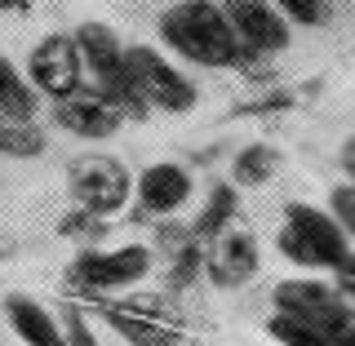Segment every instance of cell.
I'll use <instances>...</instances> for the list:
<instances>
[{"label": "cell", "instance_id": "1", "mask_svg": "<svg viewBox=\"0 0 355 346\" xmlns=\"http://www.w3.org/2000/svg\"><path fill=\"white\" fill-rule=\"evenodd\" d=\"M160 36L178 58L222 71V67H249V53L240 49L222 5L214 0H178L173 9L160 14Z\"/></svg>", "mask_w": 355, "mask_h": 346}, {"label": "cell", "instance_id": "2", "mask_svg": "<svg viewBox=\"0 0 355 346\" xmlns=\"http://www.w3.org/2000/svg\"><path fill=\"white\" fill-rule=\"evenodd\" d=\"M275 244H280V253L288 262L306 266V271H333L351 253V240L338 227V218L329 209L302 205V200L284 205V222L275 231Z\"/></svg>", "mask_w": 355, "mask_h": 346}, {"label": "cell", "instance_id": "3", "mask_svg": "<svg viewBox=\"0 0 355 346\" xmlns=\"http://www.w3.org/2000/svg\"><path fill=\"white\" fill-rule=\"evenodd\" d=\"M125 76H129V89L142 111L182 116V111L196 107V85L164 53H155L151 44H125Z\"/></svg>", "mask_w": 355, "mask_h": 346}, {"label": "cell", "instance_id": "4", "mask_svg": "<svg viewBox=\"0 0 355 346\" xmlns=\"http://www.w3.org/2000/svg\"><path fill=\"white\" fill-rule=\"evenodd\" d=\"M76 49H80V67L89 76H94V89H103L111 103L120 107V116H147V111L138 107V98H133L129 89V76H125V44L120 36L107 27V22H80V27L71 31Z\"/></svg>", "mask_w": 355, "mask_h": 346}, {"label": "cell", "instance_id": "5", "mask_svg": "<svg viewBox=\"0 0 355 346\" xmlns=\"http://www.w3.org/2000/svg\"><path fill=\"white\" fill-rule=\"evenodd\" d=\"M67 187L80 200L85 214H94V218H111L133 200V173L116 155H103V151L76 155V160L67 164Z\"/></svg>", "mask_w": 355, "mask_h": 346}, {"label": "cell", "instance_id": "6", "mask_svg": "<svg viewBox=\"0 0 355 346\" xmlns=\"http://www.w3.org/2000/svg\"><path fill=\"white\" fill-rule=\"evenodd\" d=\"M271 302H275V311H284V315L306 320V325H315L320 333H329L333 342H338V333H347L355 325V306L347 302V297H342L333 284L306 280V275L280 280L275 293H271Z\"/></svg>", "mask_w": 355, "mask_h": 346}, {"label": "cell", "instance_id": "7", "mask_svg": "<svg viewBox=\"0 0 355 346\" xmlns=\"http://www.w3.org/2000/svg\"><path fill=\"white\" fill-rule=\"evenodd\" d=\"M151 271V253L142 244H120V249H85L67 271V284L80 293H111V288L138 284Z\"/></svg>", "mask_w": 355, "mask_h": 346}, {"label": "cell", "instance_id": "8", "mask_svg": "<svg viewBox=\"0 0 355 346\" xmlns=\"http://www.w3.org/2000/svg\"><path fill=\"white\" fill-rule=\"evenodd\" d=\"M222 14L249 58H271L288 49V18L271 0H222Z\"/></svg>", "mask_w": 355, "mask_h": 346}, {"label": "cell", "instance_id": "9", "mask_svg": "<svg viewBox=\"0 0 355 346\" xmlns=\"http://www.w3.org/2000/svg\"><path fill=\"white\" fill-rule=\"evenodd\" d=\"M27 80L36 94L44 98H67L71 89L85 85V67H80V49H76L71 36H62V31H53V36H44L36 49H31L27 58Z\"/></svg>", "mask_w": 355, "mask_h": 346}, {"label": "cell", "instance_id": "10", "mask_svg": "<svg viewBox=\"0 0 355 346\" xmlns=\"http://www.w3.org/2000/svg\"><path fill=\"white\" fill-rule=\"evenodd\" d=\"M53 120H58L67 133H76V138H94V142L111 138V133L125 125L120 107L111 103L103 89H94V85H80V89H71L67 98H58V103H53Z\"/></svg>", "mask_w": 355, "mask_h": 346}, {"label": "cell", "instance_id": "11", "mask_svg": "<svg viewBox=\"0 0 355 346\" xmlns=\"http://www.w3.org/2000/svg\"><path fill=\"white\" fill-rule=\"evenodd\" d=\"M200 266H205V275L218 288L249 284L253 271H258V236L253 231H218L214 249L200 258Z\"/></svg>", "mask_w": 355, "mask_h": 346}, {"label": "cell", "instance_id": "12", "mask_svg": "<svg viewBox=\"0 0 355 346\" xmlns=\"http://www.w3.org/2000/svg\"><path fill=\"white\" fill-rule=\"evenodd\" d=\"M133 200H138V214H173L191 200V173L173 160H160L133 178Z\"/></svg>", "mask_w": 355, "mask_h": 346}, {"label": "cell", "instance_id": "13", "mask_svg": "<svg viewBox=\"0 0 355 346\" xmlns=\"http://www.w3.org/2000/svg\"><path fill=\"white\" fill-rule=\"evenodd\" d=\"M5 320H9V329L18 333L22 346H67L62 342V325L27 293H9L5 297Z\"/></svg>", "mask_w": 355, "mask_h": 346}, {"label": "cell", "instance_id": "14", "mask_svg": "<svg viewBox=\"0 0 355 346\" xmlns=\"http://www.w3.org/2000/svg\"><path fill=\"white\" fill-rule=\"evenodd\" d=\"M103 320L129 346H178L182 342V329L164 325V320H151V315H138V311H129V306H107Z\"/></svg>", "mask_w": 355, "mask_h": 346}, {"label": "cell", "instance_id": "15", "mask_svg": "<svg viewBox=\"0 0 355 346\" xmlns=\"http://www.w3.org/2000/svg\"><path fill=\"white\" fill-rule=\"evenodd\" d=\"M0 120L5 125H31L36 120V89H31L27 71L0 53Z\"/></svg>", "mask_w": 355, "mask_h": 346}, {"label": "cell", "instance_id": "16", "mask_svg": "<svg viewBox=\"0 0 355 346\" xmlns=\"http://www.w3.org/2000/svg\"><path fill=\"white\" fill-rule=\"evenodd\" d=\"M275 164H280V155H275L271 147L249 142V147L231 160V182H236V187H266L275 178Z\"/></svg>", "mask_w": 355, "mask_h": 346}, {"label": "cell", "instance_id": "17", "mask_svg": "<svg viewBox=\"0 0 355 346\" xmlns=\"http://www.w3.org/2000/svg\"><path fill=\"white\" fill-rule=\"evenodd\" d=\"M266 333H271L280 346H333L329 333H320L315 325H306V320L284 315V311H275V315L266 320Z\"/></svg>", "mask_w": 355, "mask_h": 346}, {"label": "cell", "instance_id": "18", "mask_svg": "<svg viewBox=\"0 0 355 346\" xmlns=\"http://www.w3.org/2000/svg\"><path fill=\"white\" fill-rule=\"evenodd\" d=\"M231 214H236V187H214L205 200V214L196 218V236H218V231H227Z\"/></svg>", "mask_w": 355, "mask_h": 346}, {"label": "cell", "instance_id": "19", "mask_svg": "<svg viewBox=\"0 0 355 346\" xmlns=\"http://www.w3.org/2000/svg\"><path fill=\"white\" fill-rule=\"evenodd\" d=\"M0 151H14V155H40V151H44V138H40L36 120H31V125H5V142H0Z\"/></svg>", "mask_w": 355, "mask_h": 346}, {"label": "cell", "instance_id": "20", "mask_svg": "<svg viewBox=\"0 0 355 346\" xmlns=\"http://www.w3.org/2000/svg\"><path fill=\"white\" fill-rule=\"evenodd\" d=\"M275 9H280L284 18L302 22V27H320V22L329 18V0H271Z\"/></svg>", "mask_w": 355, "mask_h": 346}, {"label": "cell", "instance_id": "21", "mask_svg": "<svg viewBox=\"0 0 355 346\" xmlns=\"http://www.w3.org/2000/svg\"><path fill=\"white\" fill-rule=\"evenodd\" d=\"M329 214L338 218V227L347 231V240H355V182L333 187V196H329Z\"/></svg>", "mask_w": 355, "mask_h": 346}, {"label": "cell", "instance_id": "22", "mask_svg": "<svg viewBox=\"0 0 355 346\" xmlns=\"http://www.w3.org/2000/svg\"><path fill=\"white\" fill-rule=\"evenodd\" d=\"M62 320H67V325H62V342H67V346H103V342H98V333L89 329V320H85L76 306H67Z\"/></svg>", "mask_w": 355, "mask_h": 346}, {"label": "cell", "instance_id": "23", "mask_svg": "<svg viewBox=\"0 0 355 346\" xmlns=\"http://www.w3.org/2000/svg\"><path fill=\"white\" fill-rule=\"evenodd\" d=\"M333 271H338V280H333V288H338L342 297H347V302L355 306V253H347V258H342L338 266H333Z\"/></svg>", "mask_w": 355, "mask_h": 346}, {"label": "cell", "instance_id": "24", "mask_svg": "<svg viewBox=\"0 0 355 346\" xmlns=\"http://www.w3.org/2000/svg\"><path fill=\"white\" fill-rule=\"evenodd\" d=\"M342 169H347V173L355 178V133H351L347 142H342Z\"/></svg>", "mask_w": 355, "mask_h": 346}, {"label": "cell", "instance_id": "25", "mask_svg": "<svg viewBox=\"0 0 355 346\" xmlns=\"http://www.w3.org/2000/svg\"><path fill=\"white\" fill-rule=\"evenodd\" d=\"M22 9H31V0H0V14H22Z\"/></svg>", "mask_w": 355, "mask_h": 346}, {"label": "cell", "instance_id": "26", "mask_svg": "<svg viewBox=\"0 0 355 346\" xmlns=\"http://www.w3.org/2000/svg\"><path fill=\"white\" fill-rule=\"evenodd\" d=\"M333 346H355V325L347 333H338V342H333Z\"/></svg>", "mask_w": 355, "mask_h": 346}, {"label": "cell", "instance_id": "27", "mask_svg": "<svg viewBox=\"0 0 355 346\" xmlns=\"http://www.w3.org/2000/svg\"><path fill=\"white\" fill-rule=\"evenodd\" d=\"M0 142H5V120H0Z\"/></svg>", "mask_w": 355, "mask_h": 346}]
</instances>
